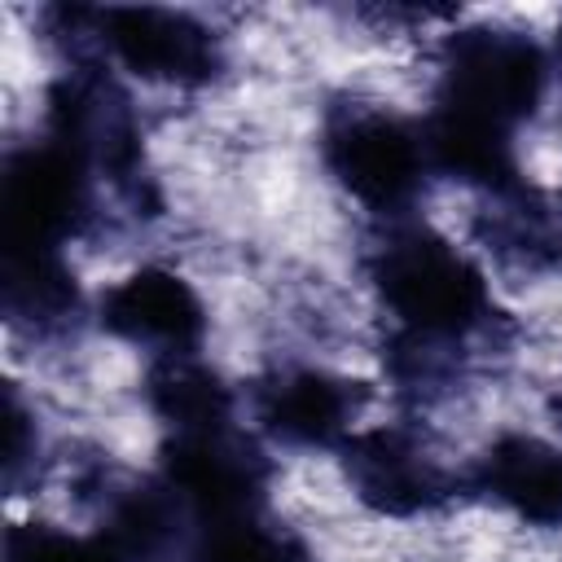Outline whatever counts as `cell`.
<instances>
[{"label": "cell", "instance_id": "1", "mask_svg": "<svg viewBox=\"0 0 562 562\" xmlns=\"http://www.w3.org/2000/svg\"><path fill=\"white\" fill-rule=\"evenodd\" d=\"M373 285L413 342H452L492 316L483 272L430 228L386 237L373 255Z\"/></svg>", "mask_w": 562, "mask_h": 562}, {"label": "cell", "instance_id": "2", "mask_svg": "<svg viewBox=\"0 0 562 562\" xmlns=\"http://www.w3.org/2000/svg\"><path fill=\"white\" fill-rule=\"evenodd\" d=\"M544 83V53L527 35L501 26H470L443 48L439 105L514 132L522 119L536 114Z\"/></svg>", "mask_w": 562, "mask_h": 562}, {"label": "cell", "instance_id": "3", "mask_svg": "<svg viewBox=\"0 0 562 562\" xmlns=\"http://www.w3.org/2000/svg\"><path fill=\"white\" fill-rule=\"evenodd\" d=\"M329 176L369 211H400L417 198L430 162L422 132L386 110H342L321 140Z\"/></svg>", "mask_w": 562, "mask_h": 562}, {"label": "cell", "instance_id": "4", "mask_svg": "<svg viewBox=\"0 0 562 562\" xmlns=\"http://www.w3.org/2000/svg\"><path fill=\"white\" fill-rule=\"evenodd\" d=\"M88 171L57 136L9 154L0 180V250H61L88 211Z\"/></svg>", "mask_w": 562, "mask_h": 562}, {"label": "cell", "instance_id": "5", "mask_svg": "<svg viewBox=\"0 0 562 562\" xmlns=\"http://www.w3.org/2000/svg\"><path fill=\"white\" fill-rule=\"evenodd\" d=\"M88 22L97 40L110 48V57L149 83L202 88L224 66L215 35L176 9L114 4V9H88Z\"/></svg>", "mask_w": 562, "mask_h": 562}, {"label": "cell", "instance_id": "6", "mask_svg": "<svg viewBox=\"0 0 562 562\" xmlns=\"http://www.w3.org/2000/svg\"><path fill=\"white\" fill-rule=\"evenodd\" d=\"M162 483L198 522L259 514L268 461L233 426L184 430L162 443Z\"/></svg>", "mask_w": 562, "mask_h": 562}, {"label": "cell", "instance_id": "7", "mask_svg": "<svg viewBox=\"0 0 562 562\" xmlns=\"http://www.w3.org/2000/svg\"><path fill=\"white\" fill-rule=\"evenodd\" d=\"M101 325L158 356H193L206 334V307L198 290L171 268H140L101 299Z\"/></svg>", "mask_w": 562, "mask_h": 562}, {"label": "cell", "instance_id": "8", "mask_svg": "<svg viewBox=\"0 0 562 562\" xmlns=\"http://www.w3.org/2000/svg\"><path fill=\"white\" fill-rule=\"evenodd\" d=\"M342 470L351 492L386 514V518H417L439 509L457 487L452 479L400 430H369V435H351L342 443Z\"/></svg>", "mask_w": 562, "mask_h": 562}, {"label": "cell", "instance_id": "9", "mask_svg": "<svg viewBox=\"0 0 562 562\" xmlns=\"http://www.w3.org/2000/svg\"><path fill=\"white\" fill-rule=\"evenodd\" d=\"M356 413H360L356 382L321 369H285L259 386V426L290 448L342 443Z\"/></svg>", "mask_w": 562, "mask_h": 562}, {"label": "cell", "instance_id": "10", "mask_svg": "<svg viewBox=\"0 0 562 562\" xmlns=\"http://www.w3.org/2000/svg\"><path fill=\"white\" fill-rule=\"evenodd\" d=\"M474 487L531 527H562V448L536 435H501L483 452Z\"/></svg>", "mask_w": 562, "mask_h": 562}, {"label": "cell", "instance_id": "11", "mask_svg": "<svg viewBox=\"0 0 562 562\" xmlns=\"http://www.w3.org/2000/svg\"><path fill=\"white\" fill-rule=\"evenodd\" d=\"M422 145H426V162L461 184H474L501 198L522 189L518 158H514V132L496 123L435 105L430 123L422 127Z\"/></svg>", "mask_w": 562, "mask_h": 562}, {"label": "cell", "instance_id": "12", "mask_svg": "<svg viewBox=\"0 0 562 562\" xmlns=\"http://www.w3.org/2000/svg\"><path fill=\"white\" fill-rule=\"evenodd\" d=\"M145 400L171 426V435L233 426L228 422L233 417L228 386L206 364H198L193 356H158L149 378H145Z\"/></svg>", "mask_w": 562, "mask_h": 562}, {"label": "cell", "instance_id": "13", "mask_svg": "<svg viewBox=\"0 0 562 562\" xmlns=\"http://www.w3.org/2000/svg\"><path fill=\"white\" fill-rule=\"evenodd\" d=\"M0 285L9 316L31 325H57L79 307L75 277L57 250H4Z\"/></svg>", "mask_w": 562, "mask_h": 562}, {"label": "cell", "instance_id": "14", "mask_svg": "<svg viewBox=\"0 0 562 562\" xmlns=\"http://www.w3.org/2000/svg\"><path fill=\"white\" fill-rule=\"evenodd\" d=\"M176 509H180V501L171 496L167 483H158V487H132L123 501H114V509H110L105 527L97 531V540L119 562H140V558L158 553L171 540Z\"/></svg>", "mask_w": 562, "mask_h": 562}, {"label": "cell", "instance_id": "15", "mask_svg": "<svg viewBox=\"0 0 562 562\" xmlns=\"http://www.w3.org/2000/svg\"><path fill=\"white\" fill-rule=\"evenodd\" d=\"M198 527L193 562H312L303 540L263 522V514H237Z\"/></svg>", "mask_w": 562, "mask_h": 562}, {"label": "cell", "instance_id": "16", "mask_svg": "<svg viewBox=\"0 0 562 562\" xmlns=\"http://www.w3.org/2000/svg\"><path fill=\"white\" fill-rule=\"evenodd\" d=\"M4 558H9V562H119L97 536L83 540V536H66V531L35 527V522L9 531Z\"/></svg>", "mask_w": 562, "mask_h": 562}]
</instances>
